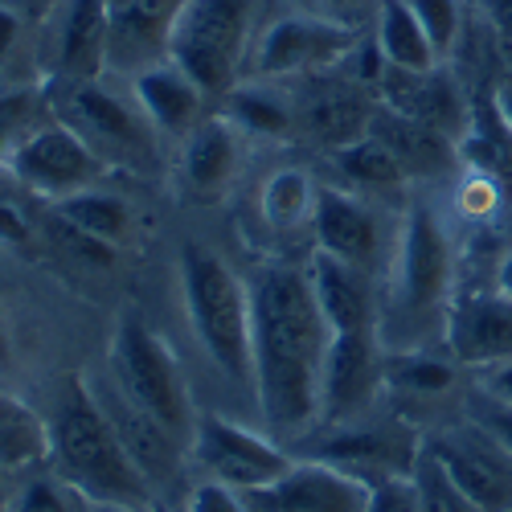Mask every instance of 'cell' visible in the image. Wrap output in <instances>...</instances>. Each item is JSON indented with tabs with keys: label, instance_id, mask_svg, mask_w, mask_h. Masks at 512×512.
<instances>
[{
	"label": "cell",
	"instance_id": "11",
	"mask_svg": "<svg viewBox=\"0 0 512 512\" xmlns=\"http://www.w3.org/2000/svg\"><path fill=\"white\" fill-rule=\"evenodd\" d=\"M386 390V340L381 332H332L320 377V431L369 418Z\"/></svg>",
	"mask_w": 512,
	"mask_h": 512
},
{
	"label": "cell",
	"instance_id": "51",
	"mask_svg": "<svg viewBox=\"0 0 512 512\" xmlns=\"http://www.w3.org/2000/svg\"><path fill=\"white\" fill-rule=\"evenodd\" d=\"M13 5H17V9H21V5H25V0H13Z\"/></svg>",
	"mask_w": 512,
	"mask_h": 512
},
{
	"label": "cell",
	"instance_id": "28",
	"mask_svg": "<svg viewBox=\"0 0 512 512\" xmlns=\"http://www.w3.org/2000/svg\"><path fill=\"white\" fill-rule=\"evenodd\" d=\"M373 41L386 66H402V70H431L439 66V54L431 46V37L422 33L414 9L406 0H377V25H373Z\"/></svg>",
	"mask_w": 512,
	"mask_h": 512
},
{
	"label": "cell",
	"instance_id": "33",
	"mask_svg": "<svg viewBox=\"0 0 512 512\" xmlns=\"http://www.w3.org/2000/svg\"><path fill=\"white\" fill-rule=\"evenodd\" d=\"M37 230L41 238H46V246L58 254V259L82 267V271H111L119 263V246L87 234L82 226H74L70 218H62V213L54 205L41 209V218H37Z\"/></svg>",
	"mask_w": 512,
	"mask_h": 512
},
{
	"label": "cell",
	"instance_id": "43",
	"mask_svg": "<svg viewBox=\"0 0 512 512\" xmlns=\"http://www.w3.org/2000/svg\"><path fill=\"white\" fill-rule=\"evenodd\" d=\"M480 390H488L492 398H500V402L512 406V361H504V365L480 373Z\"/></svg>",
	"mask_w": 512,
	"mask_h": 512
},
{
	"label": "cell",
	"instance_id": "24",
	"mask_svg": "<svg viewBox=\"0 0 512 512\" xmlns=\"http://www.w3.org/2000/svg\"><path fill=\"white\" fill-rule=\"evenodd\" d=\"M127 87H132L140 111L148 115V123L156 127L160 136H177L185 140L193 127L205 119V91L197 87V82L173 62H152L148 70H140L136 78H127Z\"/></svg>",
	"mask_w": 512,
	"mask_h": 512
},
{
	"label": "cell",
	"instance_id": "45",
	"mask_svg": "<svg viewBox=\"0 0 512 512\" xmlns=\"http://www.w3.org/2000/svg\"><path fill=\"white\" fill-rule=\"evenodd\" d=\"M496 291L512 300V250H504L500 263H496Z\"/></svg>",
	"mask_w": 512,
	"mask_h": 512
},
{
	"label": "cell",
	"instance_id": "3",
	"mask_svg": "<svg viewBox=\"0 0 512 512\" xmlns=\"http://www.w3.org/2000/svg\"><path fill=\"white\" fill-rule=\"evenodd\" d=\"M50 435H54V451H50L54 472L82 504L152 508L156 492L132 463L127 447L119 443L87 377H70L62 386L50 418Z\"/></svg>",
	"mask_w": 512,
	"mask_h": 512
},
{
	"label": "cell",
	"instance_id": "34",
	"mask_svg": "<svg viewBox=\"0 0 512 512\" xmlns=\"http://www.w3.org/2000/svg\"><path fill=\"white\" fill-rule=\"evenodd\" d=\"M46 119H50L46 87H0V168Z\"/></svg>",
	"mask_w": 512,
	"mask_h": 512
},
{
	"label": "cell",
	"instance_id": "50",
	"mask_svg": "<svg viewBox=\"0 0 512 512\" xmlns=\"http://www.w3.org/2000/svg\"><path fill=\"white\" fill-rule=\"evenodd\" d=\"M328 5H357V0H328Z\"/></svg>",
	"mask_w": 512,
	"mask_h": 512
},
{
	"label": "cell",
	"instance_id": "26",
	"mask_svg": "<svg viewBox=\"0 0 512 512\" xmlns=\"http://www.w3.org/2000/svg\"><path fill=\"white\" fill-rule=\"evenodd\" d=\"M222 115L238 127V132L259 136V140H287L295 132V99L267 78L238 82L234 91L222 95Z\"/></svg>",
	"mask_w": 512,
	"mask_h": 512
},
{
	"label": "cell",
	"instance_id": "27",
	"mask_svg": "<svg viewBox=\"0 0 512 512\" xmlns=\"http://www.w3.org/2000/svg\"><path fill=\"white\" fill-rule=\"evenodd\" d=\"M50 451H54L50 418H41L13 390H0V467L9 476L29 472L41 459H50Z\"/></svg>",
	"mask_w": 512,
	"mask_h": 512
},
{
	"label": "cell",
	"instance_id": "18",
	"mask_svg": "<svg viewBox=\"0 0 512 512\" xmlns=\"http://www.w3.org/2000/svg\"><path fill=\"white\" fill-rule=\"evenodd\" d=\"M443 349L459 369L488 373L512 361V300L492 291H455V304L447 312Z\"/></svg>",
	"mask_w": 512,
	"mask_h": 512
},
{
	"label": "cell",
	"instance_id": "19",
	"mask_svg": "<svg viewBox=\"0 0 512 512\" xmlns=\"http://www.w3.org/2000/svg\"><path fill=\"white\" fill-rule=\"evenodd\" d=\"M254 496H259L263 512H365L373 484L328 459L308 455L295 459L271 488Z\"/></svg>",
	"mask_w": 512,
	"mask_h": 512
},
{
	"label": "cell",
	"instance_id": "30",
	"mask_svg": "<svg viewBox=\"0 0 512 512\" xmlns=\"http://www.w3.org/2000/svg\"><path fill=\"white\" fill-rule=\"evenodd\" d=\"M316 197H320V185L304 173V168H279V173L267 177V185H263V193H259L263 222H267L275 234L304 230V226H312Z\"/></svg>",
	"mask_w": 512,
	"mask_h": 512
},
{
	"label": "cell",
	"instance_id": "29",
	"mask_svg": "<svg viewBox=\"0 0 512 512\" xmlns=\"http://www.w3.org/2000/svg\"><path fill=\"white\" fill-rule=\"evenodd\" d=\"M459 365L451 353H431V349H386V390L406 394V398H443L455 390Z\"/></svg>",
	"mask_w": 512,
	"mask_h": 512
},
{
	"label": "cell",
	"instance_id": "16",
	"mask_svg": "<svg viewBox=\"0 0 512 512\" xmlns=\"http://www.w3.org/2000/svg\"><path fill=\"white\" fill-rule=\"evenodd\" d=\"M377 103H386L398 115H410L435 132L451 136L455 144L472 132V107H467L459 78L447 70V62L431 70H402L386 66L377 78Z\"/></svg>",
	"mask_w": 512,
	"mask_h": 512
},
{
	"label": "cell",
	"instance_id": "38",
	"mask_svg": "<svg viewBox=\"0 0 512 512\" xmlns=\"http://www.w3.org/2000/svg\"><path fill=\"white\" fill-rule=\"evenodd\" d=\"M17 193H25L17 181L13 189H0V246H29V238L37 234V222L29 218Z\"/></svg>",
	"mask_w": 512,
	"mask_h": 512
},
{
	"label": "cell",
	"instance_id": "6",
	"mask_svg": "<svg viewBox=\"0 0 512 512\" xmlns=\"http://www.w3.org/2000/svg\"><path fill=\"white\" fill-rule=\"evenodd\" d=\"M111 377L115 386L132 398L140 410H148L168 435L185 451L197 431V410L185 386V373L168 340L152 332V324L140 312H123L111 336Z\"/></svg>",
	"mask_w": 512,
	"mask_h": 512
},
{
	"label": "cell",
	"instance_id": "14",
	"mask_svg": "<svg viewBox=\"0 0 512 512\" xmlns=\"http://www.w3.org/2000/svg\"><path fill=\"white\" fill-rule=\"evenodd\" d=\"M373 111H377V91L365 87L361 78H332V70L312 74L308 91L295 99V132L336 152L369 136Z\"/></svg>",
	"mask_w": 512,
	"mask_h": 512
},
{
	"label": "cell",
	"instance_id": "48",
	"mask_svg": "<svg viewBox=\"0 0 512 512\" xmlns=\"http://www.w3.org/2000/svg\"><path fill=\"white\" fill-rule=\"evenodd\" d=\"M127 5H136V0H107V9H111V13H119V9H127Z\"/></svg>",
	"mask_w": 512,
	"mask_h": 512
},
{
	"label": "cell",
	"instance_id": "36",
	"mask_svg": "<svg viewBox=\"0 0 512 512\" xmlns=\"http://www.w3.org/2000/svg\"><path fill=\"white\" fill-rule=\"evenodd\" d=\"M406 5L414 9L422 33L431 37V46L439 54V62H451V54L459 50V41H463V0H406Z\"/></svg>",
	"mask_w": 512,
	"mask_h": 512
},
{
	"label": "cell",
	"instance_id": "10",
	"mask_svg": "<svg viewBox=\"0 0 512 512\" xmlns=\"http://www.w3.org/2000/svg\"><path fill=\"white\" fill-rule=\"evenodd\" d=\"M5 173L37 201H62V197H74L82 189H95L107 181L111 168L82 144L70 127L46 119L37 127V132H29L21 140V148L9 156Z\"/></svg>",
	"mask_w": 512,
	"mask_h": 512
},
{
	"label": "cell",
	"instance_id": "1",
	"mask_svg": "<svg viewBox=\"0 0 512 512\" xmlns=\"http://www.w3.org/2000/svg\"><path fill=\"white\" fill-rule=\"evenodd\" d=\"M254 402L267 435L304 443L320 431V377L332 328L316 304L308 267L263 263L250 275Z\"/></svg>",
	"mask_w": 512,
	"mask_h": 512
},
{
	"label": "cell",
	"instance_id": "46",
	"mask_svg": "<svg viewBox=\"0 0 512 512\" xmlns=\"http://www.w3.org/2000/svg\"><path fill=\"white\" fill-rule=\"evenodd\" d=\"M496 115L504 119V127L512 132V78H504L500 91H496Z\"/></svg>",
	"mask_w": 512,
	"mask_h": 512
},
{
	"label": "cell",
	"instance_id": "5",
	"mask_svg": "<svg viewBox=\"0 0 512 512\" xmlns=\"http://www.w3.org/2000/svg\"><path fill=\"white\" fill-rule=\"evenodd\" d=\"M46 107L50 119L70 127V132L87 144L107 168H152L160 160V132L140 111L132 87L115 91L107 78H50Z\"/></svg>",
	"mask_w": 512,
	"mask_h": 512
},
{
	"label": "cell",
	"instance_id": "49",
	"mask_svg": "<svg viewBox=\"0 0 512 512\" xmlns=\"http://www.w3.org/2000/svg\"><path fill=\"white\" fill-rule=\"evenodd\" d=\"M5 480H9V472L0 467V508H5Z\"/></svg>",
	"mask_w": 512,
	"mask_h": 512
},
{
	"label": "cell",
	"instance_id": "2",
	"mask_svg": "<svg viewBox=\"0 0 512 512\" xmlns=\"http://www.w3.org/2000/svg\"><path fill=\"white\" fill-rule=\"evenodd\" d=\"M455 304V242L435 205L414 201L390 250V283L381 295L386 349H426L447 328Z\"/></svg>",
	"mask_w": 512,
	"mask_h": 512
},
{
	"label": "cell",
	"instance_id": "31",
	"mask_svg": "<svg viewBox=\"0 0 512 512\" xmlns=\"http://www.w3.org/2000/svg\"><path fill=\"white\" fill-rule=\"evenodd\" d=\"M332 164H336V173L361 193H394V189H402L410 181L402 160L377 136H361V140H353L345 148H336Z\"/></svg>",
	"mask_w": 512,
	"mask_h": 512
},
{
	"label": "cell",
	"instance_id": "13",
	"mask_svg": "<svg viewBox=\"0 0 512 512\" xmlns=\"http://www.w3.org/2000/svg\"><path fill=\"white\" fill-rule=\"evenodd\" d=\"M418 455H422V435H414L402 422H369V418L324 431V439L312 447V459H328L369 484L410 476Z\"/></svg>",
	"mask_w": 512,
	"mask_h": 512
},
{
	"label": "cell",
	"instance_id": "47",
	"mask_svg": "<svg viewBox=\"0 0 512 512\" xmlns=\"http://www.w3.org/2000/svg\"><path fill=\"white\" fill-rule=\"evenodd\" d=\"M87 512H152V508H132V504H87Z\"/></svg>",
	"mask_w": 512,
	"mask_h": 512
},
{
	"label": "cell",
	"instance_id": "4",
	"mask_svg": "<svg viewBox=\"0 0 512 512\" xmlns=\"http://www.w3.org/2000/svg\"><path fill=\"white\" fill-rule=\"evenodd\" d=\"M181 291L201 353L226 381L254 390V336H250V283L230 271L218 250L201 242L181 246Z\"/></svg>",
	"mask_w": 512,
	"mask_h": 512
},
{
	"label": "cell",
	"instance_id": "9",
	"mask_svg": "<svg viewBox=\"0 0 512 512\" xmlns=\"http://www.w3.org/2000/svg\"><path fill=\"white\" fill-rule=\"evenodd\" d=\"M189 459H197L205 480L230 484V488L250 492V496L271 488L295 463L279 439H271L267 431H250V426L230 422L222 414H197Z\"/></svg>",
	"mask_w": 512,
	"mask_h": 512
},
{
	"label": "cell",
	"instance_id": "20",
	"mask_svg": "<svg viewBox=\"0 0 512 512\" xmlns=\"http://www.w3.org/2000/svg\"><path fill=\"white\" fill-rule=\"evenodd\" d=\"M95 386V381H91ZM95 398L103 406V414L111 418L115 426V435L119 443L127 447V455H132V463L144 472V480L152 484V492H168L173 484H181V472H185V447L164 431V426L140 410L132 398H127L119 386H115V377L107 381V386H95Z\"/></svg>",
	"mask_w": 512,
	"mask_h": 512
},
{
	"label": "cell",
	"instance_id": "44",
	"mask_svg": "<svg viewBox=\"0 0 512 512\" xmlns=\"http://www.w3.org/2000/svg\"><path fill=\"white\" fill-rule=\"evenodd\" d=\"M13 365V328H9V316L0 308V369Z\"/></svg>",
	"mask_w": 512,
	"mask_h": 512
},
{
	"label": "cell",
	"instance_id": "22",
	"mask_svg": "<svg viewBox=\"0 0 512 512\" xmlns=\"http://www.w3.org/2000/svg\"><path fill=\"white\" fill-rule=\"evenodd\" d=\"M308 279L332 332H381V295L369 271L312 250Z\"/></svg>",
	"mask_w": 512,
	"mask_h": 512
},
{
	"label": "cell",
	"instance_id": "12",
	"mask_svg": "<svg viewBox=\"0 0 512 512\" xmlns=\"http://www.w3.org/2000/svg\"><path fill=\"white\" fill-rule=\"evenodd\" d=\"M422 447L443 463V472L467 500H476L484 512H512V451L480 422L463 418L447 431L422 435Z\"/></svg>",
	"mask_w": 512,
	"mask_h": 512
},
{
	"label": "cell",
	"instance_id": "15",
	"mask_svg": "<svg viewBox=\"0 0 512 512\" xmlns=\"http://www.w3.org/2000/svg\"><path fill=\"white\" fill-rule=\"evenodd\" d=\"M111 9L107 0H58L50 33L41 41L46 78H107Z\"/></svg>",
	"mask_w": 512,
	"mask_h": 512
},
{
	"label": "cell",
	"instance_id": "23",
	"mask_svg": "<svg viewBox=\"0 0 512 512\" xmlns=\"http://www.w3.org/2000/svg\"><path fill=\"white\" fill-rule=\"evenodd\" d=\"M242 144H246V132H238L222 111L205 115L181 140V177L189 193H197L201 201H218L238 177Z\"/></svg>",
	"mask_w": 512,
	"mask_h": 512
},
{
	"label": "cell",
	"instance_id": "42",
	"mask_svg": "<svg viewBox=\"0 0 512 512\" xmlns=\"http://www.w3.org/2000/svg\"><path fill=\"white\" fill-rule=\"evenodd\" d=\"M25 41V21H21V9L13 0H0V87H5V74L21 50Z\"/></svg>",
	"mask_w": 512,
	"mask_h": 512
},
{
	"label": "cell",
	"instance_id": "32",
	"mask_svg": "<svg viewBox=\"0 0 512 512\" xmlns=\"http://www.w3.org/2000/svg\"><path fill=\"white\" fill-rule=\"evenodd\" d=\"M54 209L62 218H70L74 226H82L87 234L111 242V246H123L132 238V205H127L119 193L95 185V189H82L74 197H62L54 201Z\"/></svg>",
	"mask_w": 512,
	"mask_h": 512
},
{
	"label": "cell",
	"instance_id": "39",
	"mask_svg": "<svg viewBox=\"0 0 512 512\" xmlns=\"http://www.w3.org/2000/svg\"><path fill=\"white\" fill-rule=\"evenodd\" d=\"M70 488L62 480H33L21 496H17V508L13 512H74L70 504ZM82 512H87V504H82Z\"/></svg>",
	"mask_w": 512,
	"mask_h": 512
},
{
	"label": "cell",
	"instance_id": "40",
	"mask_svg": "<svg viewBox=\"0 0 512 512\" xmlns=\"http://www.w3.org/2000/svg\"><path fill=\"white\" fill-rule=\"evenodd\" d=\"M365 512H422L418 508V492L410 476H394V480H377L369 508Z\"/></svg>",
	"mask_w": 512,
	"mask_h": 512
},
{
	"label": "cell",
	"instance_id": "25",
	"mask_svg": "<svg viewBox=\"0 0 512 512\" xmlns=\"http://www.w3.org/2000/svg\"><path fill=\"white\" fill-rule=\"evenodd\" d=\"M369 136H377L381 144H386L402 168H406V177H443L447 168L455 164L459 156V144L443 132H435V127H426L410 115H398L390 111L386 103H377L373 111V123H369Z\"/></svg>",
	"mask_w": 512,
	"mask_h": 512
},
{
	"label": "cell",
	"instance_id": "37",
	"mask_svg": "<svg viewBox=\"0 0 512 512\" xmlns=\"http://www.w3.org/2000/svg\"><path fill=\"white\" fill-rule=\"evenodd\" d=\"M467 418L480 422L496 443H504V447L512 451V406H508V402H500V398H492L488 390L476 386L472 398H467Z\"/></svg>",
	"mask_w": 512,
	"mask_h": 512
},
{
	"label": "cell",
	"instance_id": "8",
	"mask_svg": "<svg viewBox=\"0 0 512 512\" xmlns=\"http://www.w3.org/2000/svg\"><path fill=\"white\" fill-rule=\"evenodd\" d=\"M361 50V33L349 21H336L324 13L291 9L259 25V37L250 46V74L267 82L312 78L345 66Z\"/></svg>",
	"mask_w": 512,
	"mask_h": 512
},
{
	"label": "cell",
	"instance_id": "35",
	"mask_svg": "<svg viewBox=\"0 0 512 512\" xmlns=\"http://www.w3.org/2000/svg\"><path fill=\"white\" fill-rule=\"evenodd\" d=\"M410 480H414V492H418V508L422 512H484L476 500H467L455 488V480L443 472V463L431 451H426V447H422V455L414 463Z\"/></svg>",
	"mask_w": 512,
	"mask_h": 512
},
{
	"label": "cell",
	"instance_id": "21",
	"mask_svg": "<svg viewBox=\"0 0 512 512\" xmlns=\"http://www.w3.org/2000/svg\"><path fill=\"white\" fill-rule=\"evenodd\" d=\"M189 0H136L119 13H111V50H107V74L136 78L152 62L168 58L173 25L185 13Z\"/></svg>",
	"mask_w": 512,
	"mask_h": 512
},
{
	"label": "cell",
	"instance_id": "17",
	"mask_svg": "<svg viewBox=\"0 0 512 512\" xmlns=\"http://www.w3.org/2000/svg\"><path fill=\"white\" fill-rule=\"evenodd\" d=\"M312 238L320 254H332L340 263H353L369 275H377V267H386L381 259H390L386 246V226H381L377 209L369 201H361L349 189L336 185H320L316 197V213H312Z\"/></svg>",
	"mask_w": 512,
	"mask_h": 512
},
{
	"label": "cell",
	"instance_id": "7",
	"mask_svg": "<svg viewBox=\"0 0 512 512\" xmlns=\"http://www.w3.org/2000/svg\"><path fill=\"white\" fill-rule=\"evenodd\" d=\"M259 0H189L173 25L168 58H173L209 99L238 87L259 37Z\"/></svg>",
	"mask_w": 512,
	"mask_h": 512
},
{
	"label": "cell",
	"instance_id": "41",
	"mask_svg": "<svg viewBox=\"0 0 512 512\" xmlns=\"http://www.w3.org/2000/svg\"><path fill=\"white\" fill-rule=\"evenodd\" d=\"M185 512H250V508L242 504V492H238V488L218 484V480H201V484L189 492Z\"/></svg>",
	"mask_w": 512,
	"mask_h": 512
}]
</instances>
